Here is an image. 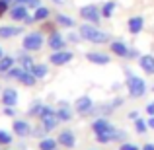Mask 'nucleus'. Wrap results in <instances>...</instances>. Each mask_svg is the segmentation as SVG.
<instances>
[{"label":"nucleus","instance_id":"nucleus-32","mask_svg":"<svg viewBox=\"0 0 154 150\" xmlns=\"http://www.w3.org/2000/svg\"><path fill=\"white\" fill-rule=\"evenodd\" d=\"M41 111H43V105L41 103H35L27 113H29V115H41Z\"/></svg>","mask_w":154,"mask_h":150},{"label":"nucleus","instance_id":"nucleus-31","mask_svg":"<svg viewBox=\"0 0 154 150\" xmlns=\"http://www.w3.org/2000/svg\"><path fill=\"white\" fill-rule=\"evenodd\" d=\"M10 142H12V136L6 131H0V144H10Z\"/></svg>","mask_w":154,"mask_h":150},{"label":"nucleus","instance_id":"nucleus-23","mask_svg":"<svg viewBox=\"0 0 154 150\" xmlns=\"http://www.w3.org/2000/svg\"><path fill=\"white\" fill-rule=\"evenodd\" d=\"M113 12H115V2L113 0H107V2L102 6V18H111L113 16Z\"/></svg>","mask_w":154,"mask_h":150},{"label":"nucleus","instance_id":"nucleus-29","mask_svg":"<svg viewBox=\"0 0 154 150\" xmlns=\"http://www.w3.org/2000/svg\"><path fill=\"white\" fill-rule=\"evenodd\" d=\"M135 129H137V133H146L148 123H146V121H143V119H135Z\"/></svg>","mask_w":154,"mask_h":150},{"label":"nucleus","instance_id":"nucleus-22","mask_svg":"<svg viewBox=\"0 0 154 150\" xmlns=\"http://www.w3.org/2000/svg\"><path fill=\"white\" fill-rule=\"evenodd\" d=\"M14 131H16V135L26 136V135H29V125L26 121H14Z\"/></svg>","mask_w":154,"mask_h":150},{"label":"nucleus","instance_id":"nucleus-17","mask_svg":"<svg viewBox=\"0 0 154 150\" xmlns=\"http://www.w3.org/2000/svg\"><path fill=\"white\" fill-rule=\"evenodd\" d=\"M92 127H94V133L98 135V133H105V131H109V129H113V125L109 123L107 119H96Z\"/></svg>","mask_w":154,"mask_h":150},{"label":"nucleus","instance_id":"nucleus-27","mask_svg":"<svg viewBox=\"0 0 154 150\" xmlns=\"http://www.w3.org/2000/svg\"><path fill=\"white\" fill-rule=\"evenodd\" d=\"M39 148H41V150H55L57 148V142L53 139H43L41 142H39Z\"/></svg>","mask_w":154,"mask_h":150},{"label":"nucleus","instance_id":"nucleus-8","mask_svg":"<svg viewBox=\"0 0 154 150\" xmlns=\"http://www.w3.org/2000/svg\"><path fill=\"white\" fill-rule=\"evenodd\" d=\"M10 16L14 22H23V20L27 18V6L26 4H14V6L10 8Z\"/></svg>","mask_w":154,"mask_h":150},{"label":"nucleus","instance_id":"nucleus-28","mask_svg":"<svg viewBox=\"0 0 154 150\" xmlns=\"http://www.w3.org/2000/svg\"><path fill=\"white\" fill-rule=\"evenodd\" d=\"M20 63H22V66L26 68V70H31V66H33V59L31 57H27V55H20Z\"/></svg>","mask_w":154,"mask_h":150},{"label":"nucleus","instance_id":"nucleus-26","mask_svg":"<svg viewBox=\"0 0 154 150\" xmlns=\"http://www.w3.org/2000/svg\"><path fill=\"white\" fill-rule=\"evenodd\" d=\"M57 115H59V119H63V121H68V119L72 117V113H70V109H68V105L60 101V109L57 111Z\"/></svg>","mask_w":154,"mask_h":150},{"label":"nucleus","instance_id":"nucleus-36","mask_svg":"<svg viewBox=\"0 0 154 150\" xmlns=\"http://www.w3.org/2000/svg\"><path fill=\"white\" fill-rule=\"evenodd\" d=\"M23 23H27V26H29V23H35V18L33 16H27V18L23 20Z\"/></svg>","mask_w":154,"mask_h":150},{"label":"nucleus","instance_id":"nucleus-3","mask_svg":"<svg viewBox=\"0 0 154 150\" xmlns=\"http://www.w3.org/2000/svg\"><path fill=\"white\" fill-rule=\"evenodd\" d=\"M80 18L84 20V22L88 23H94V26H98L100 20H102V8H98L96 4H86V6L80 8Z\"/></svg>","mask_w":154,"mask_h":150},{"label":"nucleus","instance_id":"nucleus-14","mask_svg":"<svg viewBox=\"0 0 154 150\" xmlns=\"http://www.w3.org/2000/svg\"><path fill=\"white\" fill-rule=\"evenodd\" d=\"M22 27H16V26H0V39H10L16 37V35L22 33Z\"/></svg>","mask_w":154,"mask_h":150},{"label":"nucleus","instance_id":"nucleus-19","mask_svg":"<svg viewBox=\"0 0 154 150\" xmlns=\"http://www.w3.org/2000/svg\"><path fill=\"white\" fill-rule=\"evenodd\" d=\"M31 74L35 76V78H45L47 74H49V68H47V64H33L31 66Z\"/></svg>","mask_w":154,"mask_h":150},{"label":"nucleus","instance_id":"nucleus-42","mask_svg":"<svg viewBox=\"0 0 154 150\" xmlns=\"http://www.w3.org/2000/svg\"><path fill=\"white\" fill-rule=\"evenodd\" d=\"M53 2H55L57 6H60V4H64V2H66V0H53Z\"/></svg>","mask_w":154,"mask_h":150},{"label":"nucleus","instance_id":"nucleus-37","mask_svg":"<svg viewBox=\"0 0 154 150\" xmlns=\"http://www.w3.org/2000/svg\"><path fill=\"white\" fill-rule=\"evenodd\" d=\"M146 111L150 113V115H154V101H152V103H148V105H146Z\"/></svg>","mask_w":154,"mask_h":150},{"label":"nucleus","instance_id":"nucleus-10","mask_svg":"<svg viewBox=\"0 0 154 150\" xmlns=\"http://www.w3.org/2000/svg\"><path fill=\"white\" fill-rule=\"evenodd\" d=\"M109 49H111V53L115 57H121V59H125V57H129V45L123 41H111L109 43Z\"/></svg>","mask_w":154,"mask_h":150},{"label":"nucleus","instance_id":"nucleus-24","mask_svg":"<svg viewBox=\"0 0 154 150\" xmlns=\"http://www.w3.org/2000/svg\"><path fill=\"white\" fill-rule=\"evenodd\" d=\"M20 82H22L23 86H29V88H31V86H35L37 78H35V76L31 74V70H26V72H23V76L20 78Z\"/></svg>","mask_w":154,"mask_h":150},{"label":"nucleus","instance_id":"nucleus-7","mask_svg":"<svg viewBox=\"0 0 154 150\" xmlns=\"http://www.w3.org/2000/svg\"><path fill=\"white\" fill-rule=\"evenodd\" d=\"M47 45H49V49H53V51H63L64 45H66V37H64L63 33H59V31H53L49 35V39H47Z\"/></svg>","mask_w":154,"mask_h":150},{"label":"nucleus","instance_id":"nucleus-15","mask_svg":"<svg viewBox=\"0 0 154 150\" xmlns=\"http://www.w3.org/2000/svg\"><path fill=\"white\" fill-rule=\"evenodd\" d=\"M2 103L8 105V107L16 105V103H18V92L12 90V88H6V90H4V94H2Z\"/></svg>","mask_w":154,"mask_h":150},{"label":"nucleus","instance_id":"nucleus-2","mask_svg":"<svg viewBox=\"0 0 154 150\" xmlns=\"http://www.w3.org/2000/svg\"><path fill=\"white\" fill-rule=\"evenodd\" d=\"M127 90H129V96L131 98H143L146 94V82L139 76H133L129 74L127 78Z\"/></svg>","mask_w":154,"mask_h":150},{"label":"nucleus","instance_id":"nucleus-9","mask_svg":"<svg viewBox=\"0 0 154 150\" xmlns=\"http://www.w3.org/2000/svg\"><path fill=\"white\" fill-rule=\"evenodd\" d=\"M92 109H94V103L88 96H82V98L76 99V111L80 115H88V113H92Z\"/></svg>","mask_w":154,"mask_h":150},{"label":"nucleus","instance_id":"nucleus-43","mask_svg":"<svg viewBox=\"0 0 154 150\" xmlns=\"http://www.w3.org/2000/svg\"><path fill=\"white\" fill-rule=\"evenodd\" d=\"M2 57H4V53H2V47H0V59H2Z\"/></svg>","mask_w":154,"mask_h":150},{"label":"nucleus","instance_id":"nucleus-16","mask_svg":"<svg viewBox=\"0 0 154 150\" xmlns=\"http://www.w3.org/2000/svg\"><path fill=\"white\" fill-rule=\"evenodd\" d=\"M59 144H63L64 148H72L76 144V140H74V135H72L70 131H63L59 135Z\"/></svg>","mask_w":154,"mask_h":150},{"label":"nucleus","instance_id":"nucleus-41","mask_svg":"<svg viewBox=\"0 0 154 150\" xmlns=\"http://www.w3.org/2000/svg\"><path fill=\"white\" fill-rule=\"evenodd\" d=\"M143 150H154V144H144Z\"/></svg>","mask_w":154,"mask_h":150},{"label":"nucleus","instance_id":"nucleus-11","mask_svg":"<svg viewBox=\"0 0 154 150\" xmlns=\"http://www.w3.org/2000/svg\"><path fill=\"white\" fill-rule=\"evenodd\" d=\"M127 27H129V31H131L133 35H139L140 31H143V27H144V18L143 16H133V18H129Z\"/></svg>","mask_w":154,"mask_h":150},{"label":"nucleus","instance_id":"nucleus-6","mask_svg":"<svg viewBox=\"0 0 154 150\" xmlns=\"http://www.w3.org/2000/svg\"><path fill=\"white\" fill-rule=\"evenodd\" d=\"M74 59V55H72L70 51H53V55L49 57L51 64H55V66H63V64H68L70 60Z\"/></svg>","mask_w":154,"mask_h":150},{"label":"nucleus","instance_id":"nucleus-39","mask_svg":"<svg viewBox=\"0 0 154 150\" xmlns=\"http://www.w3.org/2000/svg\"><path fill=\"white\" fill-rule=\"evenodd\" d=\"M146 123H148V129H154V115L150 117V121H146Z\"/></svg>","mask_w":154,"mask_h":150},{"label":"nucleus","instance_id":"nucleus-34","mask_svg":"<svg viewBox=\"0 0 154 150\" xmlns=\"http://www.w3.org/2000/svg\"><path fill=\"white\" fill-rule=\"evenodd\" d=\"M27 6L35 10V8H39V6H41V0H29V2H27Z\"/></svg>","mask_w":154,"mask_h":150},{"label":"nucleus","instance_id":"nucleus-38","mask_svg":"<svg viewBox=\"0 0 154 150\" xmlns=\"http://www.w3.org/2000/svg\"><path fill=\"white\" fill-rule=\"evenodd\" d=\"M4 113H6V115H14V109H12V107H8V105H6V109H4Z\"/></svg>","mask_w":154,"mask_h":150},{"label":"nucleus","instance_id":"nucleus-18","mask_svg":"<svg viewBox=\"0 0 154 150\" xmlns=\"http://www.w3.org/2000/svg\"><path fill=\"white\" fill-rule=\"evenodd\" d=\"M49 16H51V10L47 6H39V8H35V10H33L35 22H45V20H49Z\"/></svg>","mask_w":154,"mask_h":150},{"label":"nucleus","instance_id":"nucleus-35","mask_svg":"<svg viewBox=\"0 0 154 150\" xmlns=\"http://www.w3.org/2000/svg\"><path fill=\"white\" fill-rule=\"evenodd\" d=\"M121 150H139V148H137L135 144H129V142H123V144H121Z\"/></svg>","mask_w":154,"mask_h":150},{"label":"nucleus","instance_id":"nucleus-12","mask_svg":"<svg viewBox=\"0 0 154 150\" xmlns=\"http://www.w3.org/2000/svg\"><path fill=\"white\" fill-rule=\"evenodd\" d=\"M86 59L90 60L92 64H109V55H105V53H98V51H90V53H86Z\"/></svg>","mask_w":154,"mask_h":150},{"label":"nucleus","instance_id":"nucleus-20","mask_svg":"<svg viewBox=\"0 0 154 150\" xmlns=\"http://www.w3.org/2000/svg\"><path fill=\"white\" fill-rule=\"evenodd\" d=\"M14 64H16L14 57H2V59H0V74H6Z\"/></svg>","mask_w":154,"mask_h":150},{"label":"nucleus","instance_id":"nucleus-40","mask_svg":"<svg viewBox=\"0 0 154 150\" xmlns=\"http://www.w3.org/2000/svg\"><path fill=\"white\" fill-rule=\"evenodd\" d=\"M12 2H14V4H26V6H27V2H29V0H12Z\"/></svg>","mask_w":154,"mask_h":150},{"label":"nucleus","instance_id":"nucleus-25","mask_svg":"<svg viewBox=\"0 0 154 150\" xmlns=\"http://www.w3.org/2000/svg\"><path fill=\"white\" fill-rule=\"evenodd\" d=\"M23 72H26V68H23V66H12L10 70L6 72V76H8V78H14V80H20L23 76Z\"/></svg>","mask_w":154,"mask_h":150},{"label":"nucleus","instance_id":"nucleus-21","mask_svg":"<svg viewBox=\"0 0 154 150\" xmlns=\"http://www.w3.org/2000/svg\"><path fill=\"white\" fill-rule=\"evenodd\" d=\"M57 23L63 26V27H74L76 26L74 18H70V16H66V14H57Z\"/></svg>","mask_w":154,"mask_h":150},{"label":"nucleus","instance_id":"nucleus-5","mask_svg":"<svg viewBox=\"0 0 154 150\" xmlns=\"http://www.w3.org/2000/svg\"><path fill=\"white\" fill-rule=\"evenodd\" d=\"M39 117H41V123H43V129H45V131H53L60 121L59 115H57L51 107H47V105H43V111H41Z\"/></svg>","mask_w":154,"mask_h":150},{"label":"nucleus","instance_id":"nucleus-4","mask_svg":"<svg viewBox=\"0 0 154 150\" xmlns=\"http://www.w3.org/2000/svg\"><path fill=\"white\" fill-rule=\"evenodd\" d=\"M22 47H23V51H27V53L39 51L43 47V35H41V31H31V33H27L26 37H23Z\"/></svg>","mask_w":154,"mask_h":150},{"label":"nucleus","instance_id":"nucleus-33","mask_svg":"<svg viewBox=\"0 0 154 150\" xmlns=\"http://www.w3.org/2000/svg\"><path fill=\"white\" fill-rule=\"evenodd\" d=\"M66 39H68V41H72V43H78L80 39H82V35H80V33H68Z\"/></svg>","mask_w":154,"mask_h":150},{"label":"nucleus","instance_id":"nucleus-30","mask_svg":"<svg viewBox=\"0 0 154 150\" xmlns=\"http://www.w3.org/2000/svg\"><path fill=\"white\" fill-rule=\"evenodd\" d=\"M10 2H12V0H0V18H2V16L8 12V8H10Z\"/></svg>","mask_w":154,"mask_h":150},{"label":"nucleus","instance_id":"nucleus-1","mask_svg":"<svg viewBox=\"0 0 154 150\" xmlns=\"http://www.w3.org/2000/svg\"><path fill=\"white\" fill-rule=\"evenodd\" d=\"M78 33L82 35V39H86V41L90 43H96V45H100V43H107L109 41V33L103 29H100L98 26H94V23H82V26L78 27Z\"/></svg>","mask_w":154,"mask_h":150},{"label":"nucleus","instance_id":"nucleus-13","mask_svg":"<svg viewBox=\"0 0 154 150\" xmlns=\"http://www.w3.org/2000/svg\"><path fill=\"white\" fill-rule=\"evenodd\" d=\"M139 66L143 68L146 74H154V57H152V55H143V57H139Z\"/></svg>","mask_w":154,"mask_h":150}]
</instances>
